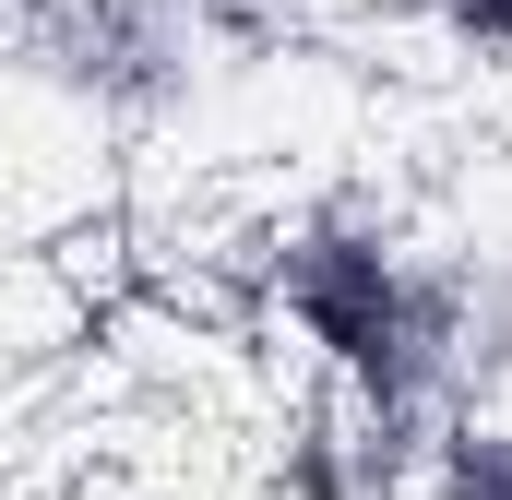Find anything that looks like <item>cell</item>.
<instances>
[{
  "label": "cell",
  "mask_w": 512,
  "mask_h": 500,
  "mask_svg": "<svg viewBox=\"0 0 512 500\" xmlns=\"http://www.w3.org/2000/svg\"><path fill=\"white\" fill-rule=\"evenodd\" d=\"M262 298L274 322L310 346L322 393L370 405L393 429L441 441L465 417L453 381V298H441V239L382 203V191H310L274 239H262Z\"/></svg>",
  "instance_id": "obj_1"
},
{
  "label": "cell",
  "mask_w": 512,
  "mask_h": 500,
  "mask_svg": "<svg viewBox=\"0 0 512 500\" xmlns=\"http://www.w3.org/2000/svg\"><path fill=\"white\" fill-rule=\"evenodd\" d=\"M0 72L84 131H191L227 96V48L191 24V0H0Z\"/></svg>",
  "instance_id": "obj_2"
},
{
  "label": "cell",
  "mask_w": 512,
  "mask_h": 500,
  "mask_svg": "<svg viewBox=\"0 0 512 500\" xmlns=\"http://www.w3.org/2000/svg\"><path fill=\"white\" fill-rule=\"evenodd\" d=\"M417 465H429L417 429H393V417H370V405L322 393V405L286 429L274 489H286V500H417Z\"/></svg>",
  "instance_id": "obj_3"
},
{
  "label": "cell",
  "mask_w": 512,
  "mask_h": 500,
  "mask_svg": "<svg viewBox=\"0 0 512 500\" xmlns=\"http://www.w3.org/2000/svg\"><path fill=\"white\" fill-rule=\"evenodd\" d=\"M441 298H453V381H465V417H501L512 405V227L441 239Z\"/></svg>",
  "instance_id": "obj_4"
},
{
  "label": "cell",
  "mask_w": 512,
  "mask_h": 500,
  "mask_svg": "<svg viewBox=\"0 0 512 500\" xmlns=\"http://www.w3.org/2000/svg\"><path fill=\"white\" fill-rule=\"evenodd\" d=\"M417 500H512V405L501 417H453L417 465Z\"/></svg>",
  "instance_id": "obj_5"
},
{
  "label": "cell",
  "mask_w": 512,
  "mask_h": 500,
  "mask_svg": "<svg viewBox=\"0 0 512 500\" xmlns=\"http://www.w3.org/2000/svg\"><path fill=\"white\" fill-rule=\"evenodd\" d=\"M191 24L251 72V60H286V36L310 24V0H191Z\"/></svg>",
  "instance_id": "obj_6"
}]
</instances>
